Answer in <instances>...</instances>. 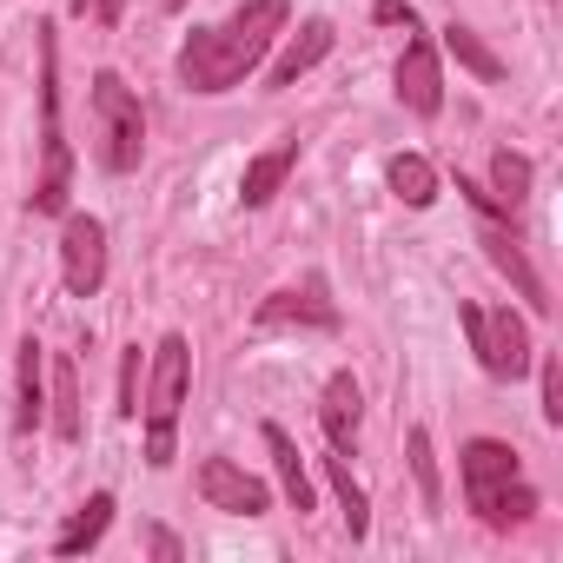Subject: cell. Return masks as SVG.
I'll use <instances>...</instances> for the list:
<instances>
[{
    "mask_svg": "<svg viewBox=\"0 0 563 563\" xmlns=\"http://www.w3.org/2000/svg\"><path fill=\"white\" fill-rule=\"evenodd\" d=\"M411 477H418V490H424V510H444V484H438L431 431H411Z\"/></svg>",
    "mask_w": 563,
    "mask_h": 563,
    "instance_id": "obj_23",
    "label": "cell"
},
{
    "mask_svg": "<svg viewBox=\"0 0 563 563\" xmlns=\"http://www.w3.org/2000/svg\"><path fill=\"white\" fill-rule=\"evenodd\" d=\"M378 21H405L411 27V8H405V0H378Z\"/></svg>",
    "mask_w": 563,
    "mask_h": 563,
    "instance_id": "obj_26",
    "label": "cell"
},
{
    "mask_svg": "<svg viewBox=\"0 0 563 563\" xmlns=\"http://www.w3.org/2000/svg\"><path fill=\"white\" fill-rule=\"evenodd\" d=\"M41 186H34V212H67L74 192V153L60 133V41L54 27H41Z\"/></svg>",
    "mask_w": 563,
    "mask_h": 563,
    "instance_id": "obj_4",
    "label": "cell"
},
{
    "mask_svg": "<svg viewBox=\"0 0 563 563\" xmlns=\"http://www.w3.org/2000/svg\"><path fill=\"white\" fill-rule=\"evenodd\" d=\"M444 54H451L457 67H471L477 80H504V60H497V54H490V47H484L464 21H451V27H444Z\"/></svg>",
    "mask_w": 563,
    "mask_h": 563,
    "instance_id": "obj_20",
    "label": "cell"
},
{
    "mask_svg": "<svg viewBox=\"0 0 563 563\" xmlns=\"http://www.w3.org/2000/svg\"><path fill=\"white\" fill-rule=\"evenodd\" d=\"M107 523H113V497H107V490H93V497L80 504V517L54 537V556H80V550H93V543L107 537Z\"/></svg>",
    "mask_w": 563,
    "mask_h": 563,
    "instance_id": "obj_18",
    "label": "cell"
},
{
    "mask_svg": "<svg viewBox=\"0 0 563 563\" xmlns=\"http://www.w3.org/2000/svg\"><path fill=\"white\" fill-rule=\"evenodd\" d=\"M332 41H339V34H332V21H306V27H299V34L286 41V54L272 60L265 87H299V80H306V74H312V67H319L325 54H332Z\"/></svg>",
    "mask_w": 563,
    "mask_h": 563,
    "instance_id": "obj_13",
    "label": "cell"
},
{
    "mask_svg": "<svg viewBox=\"0 0 563 563\" xmlns=\"http://www.w3.org/2000/svg\"><path fill=\"white\" fill-rule=\"evenodd\" d=\"M47 418V345L27 332L21 339V405H14V431H34Z\"/></svg>",
    "mask_w": 563,
    "mask_h": 563,
    "instance_id": "obj_15",
    "label": "cell"
},
{
    "mask_svg": "<svg viewBox=\"0 0 563 563\" xmlns=\"http://www.w3.org/2000/svg\"><path fill=\"white\" fill-rule=\"evenodd\" d=\"M358 418H365V391H358V378H352V372H332V378H325V398H319V424H325L332 451L352 457V444H358Z\"/></svg>",
    "mask_w": 563,
    "mask_h": 563,
    "instance_id": "obj_12",
    "label": "cell"
},
{
    "mask_svg": "<svg viewBox=\"0 0 563 563\" xmlns=\"http://www.w3.org/2000/svg\"><path fill=\"white\" fill-rule=\"evenodd\" d=\"M457 464H464V504H471L490 530L530 523L537 490L523 484V464H517V451H510V444H497V438H471Z\"/></svg>",
    "mask_w": 563,
    "mask_h": 563,
    "instance_id": "obj_2",
    "label": "cell"
},
{
    "mask_svg": "<svg viewBox=\"0 0 563 563\" xmlns=\"http://www.w3.org/2000/svg\"><path fill=\"white\" fill-rule=\"evenodd\" d=\"M484 252H490V265L517 286V299H523L530 312H550V306H556V299H550V286L537 278V265L523 258V245H517V232H510V225H497V219H490V225H484Z\"/></svg>",
    "mask_w": 563,
    "mask_h": 563,
    "instance_id": "obj_11",
    "label": "cell"
},
{
    "mask_svg": "<svg viewBox=\"0 0 563 563\" xmlns=\"http://www.w3.org/2000/svg\"><path fill=\"white\" fill-rule=\"evenodd\" d=\"M186 385H192V345H186V332H166L159 352H153V372H146V405H140V418H146V464L153 471L173 464Z\"/></svg>",
    "mask_w": 563,
    "mask_h": 563,
    "instance_id": "obj_3",
    "label": "cell"
},
{
    "mask_svg": "<svg viewBox=\"0 0 563 563\" xmlns=\"http://www.w3.org/2000/svg\"><path fill=\"white\" fill-rule=\"evenodd\" d=\"M543 418L563 424V365L556 358H543Z\"/></svg>",
    "mask_w": 563,
    "mask_h": 563,
    "instance_id": "obj_25",
    "label": "cell"
},
{
    "mask_svg": "<svg viewBox=\"0 0 563 563\" xmlns=\"http://www.w3.org/2000/svg\"><path fill=\"white\" fill-rule=\"evenodd\" d=\"M74 8H80V14H87V8H93V14H100V21H113V0H74Z\"/></svg>",
    "mask_w": 563,
    "mask_h": 563,
    "instance_id": "obj_27",
    "label": "cell"
},
{
    "mask_svg": "<svg viewBox=\"0 0 563 563\" xmlns=\"http://www.w3.org/2000/svg\"><path fill=\"white\" fill-rule=\"evenodd\" d=\"M60 278L74 299H93L107 286V225L93 212H67V232H60Z\"/></svg>",
    "mask_w": 563,
    "mask_h": 563,
    "instance_id": "obj_7",
    "label": "cell"
},
{
    "mask_svg": "<svg viewBox=\"0 0 563 563\" xmlns=\"http://www.w3.org/2000/svg\"><path fill=\"white\" fill-rule=\"evenodd\" d=\"M278 325H312V332H339V306L325 292V278L312 272L306 286H286V292H272L258 306V332H278Z\"/></svg>",
    "mask_w": 563,
    "mask_h": 563,
    "instance_id": "obj_8",
    "label": "cell"
},
{
    "mask_svg": "<svg viewBox=\"0 0 563 563\" xmlns=\"http://www.w3.org/2000/svg\"><path fill=\"white\" fill-rule=\"evenodd\" d=\"M159 8H166V14H179V8H186V0H159Z\"/></svg>",
    "mask_w": 563,
    "mask_h": 563,
    "instance_id": "obj_28",
    "label": "cell"
},
{
    "mask_svg": "<svg viewBox=\"0 0 563 563\" xmlns=\"http://www.w3.org/2000/svg\"><path fill=\"white\" fill-rule=\"evenodd\" d=\"M199 497H206L212 510H225V517H265V510H272V490H265L252 471H239L232 457H206V464H199Z\"/></svg>",
    "mask_w": 563,
    "mask_h": 563,
    "instance_id": "obj_9",
    "label": "cell"
},
{
    "mask_svg": "<svg viewBox=\"0 0 563 563\" xmlns=\"http://www.w3.org/2000/svg\"><path fill=\"white\" fill-rule=\"evenodd\" d=\"M299 166V140H278V146H265L258 159H245V179H239V199L258 212V206H272V192L286 186V173Z\"/></svg>",
    "mask_w": 563,
    "mask_h": 563,
    "instance_id": "obj_14",
    "label": "cell"
},
{
    "mask_svg": "<svg viewBox=\"0 0 563 563\" xmlns=\"http://www.w3.org/2000/svg\"><path fill=\"white\" fill-rule=\"evenodd\" d=\"M490 199H497L504 212H517V206L530 199V159H523V153L504 146V153L490 159Z\"/></svg>",
    "mask_w": 563,
    "mask_h": 563,
    "instance_id": "obj_21",
    "label": "cell"
},
{
    "mask_svg": "<svg viewBox=\"0 0 563 563\" xmlns=\"http://www.w3.org/2000/svg\"><path fill=\"white\" fill-rule=\"evenodd\" d=\"M265 451H272V471H278V484H286V504L306 517V510H312V477H306V464H299V444H292V431H286V424H265Z\"/></svg>",
    "mask_w": 563,
    "mask_h": 563,
    "instance_id": "obj_17",
    "label": "cell"
},
{
    "mask_svg": "<svg viewBox=\"0 0 563 563\" xmlns=\"http://www.w3.org/2000/svg\"><path fill=\"white\" fill-rule=\"evenodd\" d=\"M47 405H54V431L67 444H80L87 438V418H80V372H74V358H54L47 365Z\"/></svg>",
    "mask_w": 563,
    "mask_h": 563,
    "instance_id": "obj_16",
    "label": "cell"
},
{
    "mask_svg": "<svg viewBox=\"0 0 563 563\" xmlns=\"http://www.w3.org/2000/svg\"><path fill=\"white\" fill-rule=\"evenodd\" d=\"M120 418H140V345L120 358Z\"/></svg>",
    "mask_w": 563,
    "mask_h": 563,
    "instance_id": "obj_24",
    "label": "cell"
},
{
    "mask_svg": "<svg viewBox=\"0 0 563 563\" xmlns=\"http://www.w3.org/2000/svg\"><path fill=\"white\" fill-rule=\"evenodd\" d=\"M464 319V339H471V352H477V365L490 372V378H523L530 372V332H523V319L510 312V306H464L457 312Z\"/></svg>",
    "mask_w": 563,
    "mask_h": 563,
    "instance_id": "obj_6",
    "label": "cell"
},
{
    "mask_svg": "<svg viewBox=\"0 0 563 563\" xmlns=\"http://www.w3.org/2000/svg\"><path fill=\"white\" fill-rule=\"evenodd\" d=\"M385 173H391V192H398L405 206H431V199H438V166H431L424 153H398Z\"/></svg>",
    "mask_w": 563,
    "mask_h": 563,
    "instance_id": "obj_19",
    "label": "cell"
},
{
    "mask_svg": "<svg viewBox=\"0 0 563 563\" xmlns=\"http://www.w3.org/2000/svg\"><path fill=\"white\" fill-rule=\"evenodd\" d=\"M325 477H332V490H339V504H345V523H352V537H365V530H372V504H365V484L352 477L345 451H332V457H325Z\"/></svg>",
    "mask_w": 563,
    "mask_h": 563,
    "instance_id": "obj_22",
    "label": "cell"
},
{
    "mask_svg": "<svg viewBox=\"0 0 563 563\" xmlns=\"http://www.w3.org/2000/svg\"><path fill=\"white\" fill-rule=\"evenodd\" d=\"M398 100L418 120H438V107H444V67H438V47L431 41H411L405 47V60H398Z\"/></svg>",
    "mask_w": 563,
    "mask_h": 563,
    "instance_id": "obj_10",
    "label": "cell"
},
{
    "mask_svg": "<svg viewBox=\"0 0 563 563\" xmlns=\"http://www.w3.org/2000/svg\"><path fill=\"white\" fill-rule=\"evenodd\" d=\"M286 21H292V0H239L219 27H199L179 47V80L192 93H232L245 74L265 67V54L286 34Z\"/></svg>",
    "mask_w": 563,
    "mask_h": 563,
    "instance_id": "obj_1",
    "label": "cell"
},
{
    "mask_svg": "<svg viewBox=\"0 0 563 563\" xmlns=\"http://www.w3.org/2000/svg\"><path fill=\"white\" fill-rule=\"evenodd\" d=\"M93 120H100V166L107 173H133L140 153H146V113H140V93L113 67L93 74Z\"/></svg>",
    "mask_w": 563,
    "mask_h": 563,
    "instance_id": "obj_5",
    "label": "cell"
}]
</instances>
